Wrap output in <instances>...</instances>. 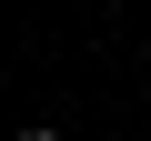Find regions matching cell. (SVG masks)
<instances>
[{
    "mask_svg": "<svg viewBox=\"0 0 151 141\" xmlns=\"http://www.w3.org/2000/svg\"><path fill=\"white\" fill-rule=\"evenodd\" d=\"M20 141H60V121H30V131H20Z\"/></svg>",
    "mask_w": 151,
    "mask_h": 141,
    "instance_id": "6da1fadb",
    "label": "cell"
}]
</instances>
